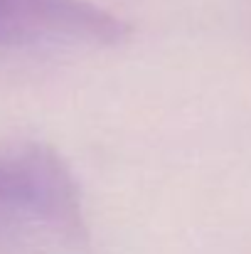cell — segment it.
<instances>
[{"mask_svg": "<svg viewBox=\"0 0 251 254\" xmlns=\"http://www.w3.org/2000/svg\"><path fill=\"white\" fill-rule=\"evenodd\" d=\"M15 227L86 240L79 183L67 161L42 141L0 143V232Z\"/></svg>", "mask_w": 251, "mask_h": 254, "instance_id": "1", "label": "cell"}, {"mask_svg": "<svg viewBox=\"0 0 251 254\" xmlns=\"http://www.w3.org/2000/svg\"><path fill=\"white\" fill-rule=\"evenodd\" d=\"M131 25L91 0H0V50L113 47Z\"/></svg>", "mask_w": 251, "mask_h": 254, "instance_id": "2", "label": "cell"}]
</instances>
